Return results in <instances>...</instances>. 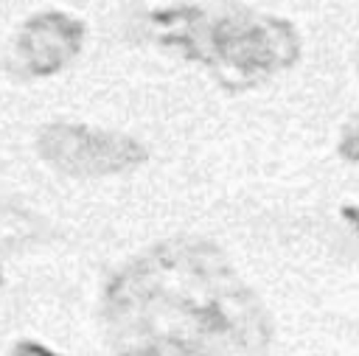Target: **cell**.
Instances as JSON below:
<instances>
[{"instance_id":"obj_5","label":"cell","mask_w":359,"mask_h":356,"mask_svg":"<svg viewBox=\"0 0 359 356\" xmlns=\"http://www.w3.org/2000/svg\"><path fill=\"white\" fill-rule=\"evenodd\" d=\"M11 356H56L53 350H48V348H42V345H34V342H22V345H17L14 348V353Z\"/></svg>"},{"instance_id":"obj_1","label":"cell","mask_w":359,"mask_h":356,"mask_svg":"<svg viewBox=\"0 0 359 356\" xmlns=\"http://www.w3.org/2000/svg\"><path fill=\"white\" fill-rule=\"evenodd\" d=\"M107 334L118 356H255L269 328L216 247L174 241L112 280Z\"/></svg>"},{"instance_id":"obj_2","label":"cell","mask_w":359,"mask_h":356,"mask_svg":"<svg viewBox=\"0 0 359 356\" xmlns=\"http://www.w3.org/2000/svg\"><path fill=\"white\" fill-rule=\"evenodd\" d=\"M199 53L210 64L250 81L292 64L297 56V36L283 20L224 17L205 28Z\"/></svg>"},{"instance_id":"obj_3","label":"cell","mask_w":359,"mask_h":356,"mask_svg":"<svg viewBox=\"0 0 359 356\" xmlns=\"http://www.w3.org/2000/svg\"><path fill=\"white\" fill-rule=\"evenodd\" d=\"M39 151L50 165L70 177H107L137 165L146 151L126 135L90 126L53 123L39 135Z\"/></svg>"},{"instance_id":"obj_4","label":"cell","mask_w":359,"mask_h":356,"mask_svg":"<svg viewBox=\"0 0 359 356\" xmlns=\"http://www.w3.org/2000/svg\"><path fill=\"white\" fill-rule=\"evenodd\" d=\"M81 36H84V28L79 20H70L56 11L39 14V17L28 20L20 34L22 64L36 76L56 73L76 56Z\"/></svg>"}]
</instances>
